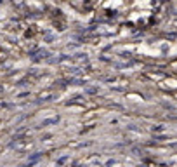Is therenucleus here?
Masks as SVG:
<instances>
[{
	"instance_id": "nucleus-1",
	"label": "nucleus",
	"mask_w": 177,
	"mask_h": 167,
	"mask_svg": "<svg viewBox=\"0 0 177 167\" xmlns=\"http://www.w3.org/2000/svg\"><path fill=\"white\" fill-rule=\"evenodd\" d=\"M59 118H49V120H43V125H51V124H57Z\"/></svg>"
}]
</instances>
